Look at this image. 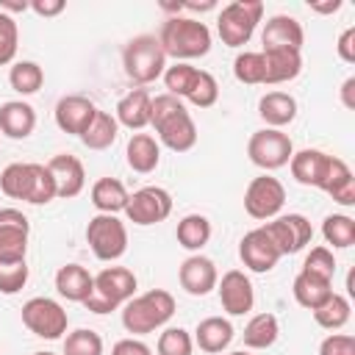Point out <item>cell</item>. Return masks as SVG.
I'll return each mask as SVG.
<instances>
[{
	"label": "cell",
	"mask_w": 355,
	"mask_h": 355,
	"mask_svg": "<svg viewBox=\"0 0 355 355\" xmlns=\"http://www.w3.org/2000/svg\"><path fill=\"white\" fill-rule=\"evenodd\" d=\"M64 8H67L64 0H33L31 3V11L39 17H58Z\"/></svg>",
	"instance_id": "50"
},
{
	"label": "cell",
	"mask_w": 355,
	"mask_h": 355,
	"mask_svg": "<svg viewBox=\"0 0 355 355\" xmlns=\"http://www.w3.org/2000/svg\"><path fill=\"white\" fill-rule=\"evenodd\" d=\"M116 133H119V122H116V116L108 114V111H100V108H97L92 125L83 130L80 141H83L89 150H108V147L116 141Z\"/></svg>",
	"instance_id": "33"
},
{
	"label": "cell",
	"mask_w": 355,
	"mask_h": 355,
	"mask_svg": "<svg viewBox=\"0 0 355 355\" xmlns=\"http://www.w3.org/2000/svg\"><path fill=\"white\" fill-rule=\"evenodd\" d=\"M319 355H355V338L349 333H330L322 338Z\"/></svg>",
	"instance_id": "47"
},
{
	"label": "cell",
	"mask_w": 355,
	"mask_h": 355,
	"mask_svg": "<svg viewBox=\"0 0 355 355\" xmlns=\"http://www.w3.org/2000/svg\"><path fill=\"white\" fill-rule=\"evenodd\" d=\"M150 103H153V97H150V92H147L144 86L130 89V92L116 103L114 116H116V122H119L122 128L141 133V130L150 125Z\"/></svg>",
	"instance_id": "21"
},
{
	"label": "cell",
	"mask_w": 355,
	"mask_h": 355,
	"mask_svg": "<svg viewBox=\"0 0 355 355\" xmlns=\"http://www.w3.org/2000/svg\"><path fill=\"white\" fill-rule=\"evenodd\" d=\"M94 288V275L80 263H64L55 272V291L69 302H83Z\"/></svg>",
	"instance_id": "24"
},
{
	"label": "cell",
	"mask_w": 355,
	"mask_h": 355,
	"mask_svg": "<svg viewBox=\"0 0 355 355\" xmlns=\"http://www.w3.org/2000/svg\"><path fill=\"white\" fill-rule=\"evenodd\" d=\"M263 17L261 0H233L216 17V33L227 47H244Z\"/></svg>",
	"instance_id": "6"
},
{
	"label": "cell",
	"mask_w": 355,
	"mask_h": 355,
	"mask_svg": "<svg viewBox=\"0 0 355 355\" xmlns=\"http://www.w3.org/2000/svg\"><path fill=\"white\" fill-rule=\"evenodd\" d=\"M125 158H128V166L139 175H150L158 164H161V144L155 141V136L150 133H133L128 139V147H125Z\"/></svg>",
	"instance_id": "27"
},
{
	"label": "cell",
	"mask_w": 355,
	"mask_h": 355,
	"mask_svg": "<svg viewBox=\"0 0 355 355\" xmlns=\"http://www.w3.org/2000/svg\"><path fill=\"white\" fill-rule=\"evenodd\" d=\"M33 355H55V352H33Z\"/></svg>",
	"instance_id": "56"
},
{
	"label": "cell",
	"mask_w": 355,
	"mask_h": 355,
	"mask_svg": "<svg viewBox=\"0 0 355 355\" xmlns=\"http://www.w3.org/2000/svg\"><path fill=\"white\" fill-rule=\"evenodd\" d=\"M175 313V297L164 288H150L122 305V327L133 336H147L164 327Z\"/></svg>",
	"instance_id": "3"
},
{
	"label": "cell",
	"mask_w": 355,
	"mask_h": 355,
	"mask_svg": "<svg viewBox=\"0 0 355 355\" xmlns=\"http://www.w3.org/2000/svg\"><path fill=\"white\" fill-rule=\"evenodd\" d=\"M336 53L344 64H355V25L344 28L341 36H338V44H336Z\"/></svg>",
	"instance_id": "48"
},
{
	"label": "cell",
	"mask_w": 355,
	"mask_h": 355,
	"mask_svg": "<svg viewBox=\"0 0 355 355\" xmlns=\"http://www.w3.org/2000/svg\"><path fill=\"white\" fill-rule=\"evenodd\" d=\"M55 200V180L47 169V164H31V186L25 202L31 205H47Z\"/></svg>",
	"instance_id": "38"
},
{
	"label": "cell",
	"mask_w": 355,
	"mask_h": 355,
	"mask_svg": "<svg viewBox=\"0 0 355 355\" xmlns=\"http://www.w3.org/2000/svg\"><path fill=\"white\" fill-rule=\"evenodd\" d=\"M47 169L55 180V197L72 200L86 189V169H83L80 158H75L69 153H58L47 161Z\"/></svg>",
	"instance_id": "19"
},
{
	"label": "cell",
	"mask_w": 355,
	"mask_h": 355,
	"mask_svg": "<svg viewBox=\"0 0 355 355\" xmlns=\"http://www.w3.org/2000/svg\"><path fill=\"white\" fill-rule=\"evenodd\" d=\"M302 272L319 277V280H327L333 283V275H336V255L330 247H313L305 261H302Z\"/></svg>",
	"instance_id": "43"
},
{
	"label": "cell",
	"mask_w": 355,
	"mask_h": 355,
	"mask_svg": "<svg viewBox=\"0 0 355 355\" xmlns=\"http://www.w3.org/2000/svg\"><path fill=\"white\" fill-rule=\"evenodd\" d=\"M247 155L255 166H261L263 172H275L280 166H286L294 155V144L288 139V133L275 130V128H261L250 136L247 141Z\"/></svg>",
	"instance_id": "8"
},
{
	"label": "cell",
	"mask_w": 355,
	"mask_h": 355,
	"mask_svg": "<svg viewBox=\"0 0 355 355\" xmlns=\"http://www.w3.org/2000/svg\"><path fill=\"white\" fill-rule=\"evenodd\" d=\"M158 355H191L194 352V338L183 327H166L158 336Z\"/></svg>",
	"instance_id": "44"
},
{
	"label": "cell",
	"mask_w": 355,
	"mask_h": 355,
	"mask_svg": "<svg viewBox=\"0 0 355 355\" xmlns=\"http://www.w3.org/2000/svg\"><path fill=\"white\" fill-rule=\"evenodd\" d=\"M136 286L139 280L128 266H105L100 275H94V288L83 305L92 313H111L136 297Z\"/></svg>",
	"instance_id": "4"
},
{
	"label": "cell",
	"mask_w": 355,
	"mask_h": 355,
	"mask_svg": "<svg viewBox=\"0 0 355 355\" xmlns=\"http://www.w3.org/2000/svg\"><path fill=\"white\" fill-rule=\"evenodd\" d=\"M28 261L19 263H0V294H17L28 283Z\"/></svg>",
	"instance_id": "46"
},
{
	"label": "cell",
	"mask_w": 355,
	"mask_h": 355,
	"mask_svg": "<svg viewBox=\"0 0 355 355\" xmlns=\"http://www.w3.org/2000/svg\"><path fill=\"white\" fill-rule=\"evenodd\" d=\"M216 291H219L222 311L230 313V316H244V313H250L252 305H255L252 283H250V277H247L241 269L225 272L222 280L216 283Z\"/></svg>",
	"instance_id": "15"
},
{
	"label": "cell",
	"mask_w": 355,
	"mask_h": 355,
	"mask_svg": "<svg viewBox=\"0 0 355 355\" xmlns=\"http://www.w3.org/2000/svg\"><path fill=\"white\" fill-rule=\"evenodd\" d=\"M31 222L19 208H0V263H19L28 255Z\"/></svg>",
	"instance_id": "13"
},
{
	"label": "cell",
	"mask_w": 355,
	"mask_h": 355,
	"mask_svg": "<svg viewBox=\"0 0 355 355\" xmlns=\"http://www.w3.org/2000/svg\"><path fill=\"white\" fill-rule=\"evenodd\" d=\"M183 100H189L197 108H211L219 100V83H216V78L211 72H205V69H197V75H194V80H191V86H189V92H186Z\"/></svg>",
	"instance_id": "39"
},
{
	"label": "cell",
	"mask_w": 355,
	"mask_h": 355,
	"mask_svg": "<svg viewBox=\"0 0 355 355\" xmlns=\"http://www.w3.org/2000/svg\"><path fill=\"white\" fill-rule=\"evenodd\" d=\"M283 202H286V186L277 180V178H272V175H258V178H252L250 180V186H247V191H244V211L252 216V219H275L277 214H280V208H283Z\"/></svg>",
	"instance_id": "10"
},
{
	"label": "cell",
	"mask_w": 355,
	"mask_h": 355,
	"mask_svg": "<svg viewBox=\"0 0 355 355\" xmlns=\"http://www.w3.org/2000/svg\"><path fill=\"white\" fill-rule=\"evenodd\" d=\"M150 125L158 133V141L172 153H189L197 144V125L186 111L183 100L172 94H155L150 103Z\"/></svg>",
	"instance_id": "1"
},
{
	"label": "cell",
	"mask_w": 355,
	"mask_h": 355,
	"mask_svg": "<svg viewBox=\"0 0 355 355\" xmlns=\"http://www.w3.org/2000/svg\"><path fill=\"white\" fill-rule=\"evenodd\" d=\"M31 8V3H25V0H0V11L3 14H19V11H28Z\"/></svg>",
	"instance_id": "52"
},
{
	"label": "cell",
	"mask_w": 355,
	"mask_h": 355,
	"mask_svg": "<svg viewBox=\"0 0 355 355\" xmlns=\"http://www.w3.org/2000/svg\"><path fill=\"white\" fill-rule=\"evenodd\" d=\"M94 114H97V105H94L89 97H83V94H64V97L55 103V111H53L55 125H58L64 133L78 136V139H80L83 130L92 125Z\"/></svg>",
	"instance_id": "17"
},
{
	"label": "cell",
	"mask_w": 355,
	"mask_h": 355,
	"mask_svg": "<svg viewBox=\"0 0 355 355\" xmlns=\"http://www.w3.org/2000/svg\"><path fill=\"white\" fill-rule=\"evenodd\" d=\"M194 75H197V67H191L186 61H175L172 67H166L164 75H161L164 78V86H166V94L183 100L186 92H189V86H191V80H194Z\"/></svg>",
	"instance_id": "42"
},
{
	"label": "cell",
	"mask_w": 355,
	"mask_h": 355,
	"mask_svg": "<svg viewBox=\"0 0 355 355\" xmlns=\"http://www.w3.org/2000/svg\"><path fill=\"white\" fill-rule=\"evenodd\" d=\"M128 189L122 180L116 178H100L92 186V205L97 208V214H119L128 205Z\"/></svg>",
	"instance_id": "29"
},
{
	"label": "cell",
	"mask_w": 355,
	"mask_h": 355,
	"mask_svg": "<svg viewBox=\"0 0 355 355\" xmlns=\"http://www.w3.org/2000/svg\"><path fill=\"white\" fill-rule=\"evenodd\" d=\"M302 42H305V31L288 14L269 17L266 25H263V33H261L263 53H272V50H294V53H302Z\"/></svg>",
	"instance_id": "16"
},
{
	"label": "cell",
	"mask_w": 355,
	"mask_h": 355,
	"mask_svg": "<svg viewBox=\"0 0 355 355\" xmlns=\"http://www.w3.org/2000/svg\"><path fill=\"white\" fill-rule=\"evenodd\" d=\"M122 67H125V75L139 86L158 80L166 69V55L158 44V36L153 33L133 36L122 50Z\"/></svg>",
	"instance_id": "5"
},
{
	"label": "cell",
	"mask_w": 355,
	"mask_h": 355,
	"mask_svg": "<svg viewBox=\"0 0 355 355\" xmlns=\"http://www.w3.org/2000/svg\"><path fill=\"white\" fill-rule=\"evenodd\" d=\"M31 186V164L14 161L0 172V191L11 200H25Z\"/></svg>",
	"instance_id": "37"
},
{
	"label": "cell",
	"mask_w": 355,
	"mask_h": 355,
	"mask_svg": "<svg viewBox=\"0 0 355 355\" xmlns=\"http://www.w3.org/2000/svg\"><path fill=\"white\" fill-rule=\"evenodd\" d=\"M322 236L333 250H349L355 244V219L347 214H330L322 222Z\"/></svg>",
	"instance_id": "35"
},
{
	"label": "cell",
	"mask_w": 355,
	"mask_h": 355,
	"mask_svg": "<svg viewBox=\"0 0 355 355\" xmlns=\"http://www.w3.org/2000/svg\"><path fill=\"white\" fill-rule=\"evenodd\" d=\"M239 258L241 263L250 269V272H258V275H266L277 266V261L283 258L277 252V247L272 244V239L266 236L263 227H252L241 236L239 241Z\"/></svg>",
	"instance_id": "14"
},
{
	"label": "cell",
	"mask_w": 355,
	"mask_h": 355,
	"mask_svg": "<svg viewBox=\"0 0 355 355\" xmlns=\"http://www.w3.org/2000/svg\"><path fill=\"white\" fill-rule=\"evenodd\" d=\"M8 83L17 94L28 97V94H36L44 83V69L36 64V61H17L11 69H8Z\"/></svg>",
	"instance_id": "36"
},
{
	"label": "cell",
	"mask_w": 355,
	"mask_h": 355,
	"mask_svg": "<svg viewBox=\"0 0 355 355\" xmlns=\"http://www.w3.org/2000/svg\"><path fill=\"white\" fill-rule=\"evenodd\" d=\"M22 324L33 336L47 338V341H55V338H61L67 333L69 316L61 308V302H55L50 297H31L22 305Z\"/></svg>",
	"instance_id": "9"
},
{
	"label": "cell",
	"mask_w": 355,
	"mask_h": 355,
	"mask_svg": "<svg viewBox=\"0 0 355 355\" xmlns=\"http://www.w3.org/2000/svg\"><path fill=\"white\" fill-rule=\"evenodd\" d=\"M17 47H19V28H17V19L0 11V67H6V64L14 61Z\"/></svg>",
	"instance_id": "45"
},
{
	"label": "cell",
	"mask_w": 355,
	"mask_h": 355,
	"mask_svg": "<svg viewBox=\"0 0 355 355\" xmlns=\"http://www.w3.org/2000/svg\"><path fill=\"white\" fill-rule=\"evenodd\" d=\"M341 103H344V108L355 111V78L352 75L341 83Z\"/></svg>",
	"instance_id": "51"
},
{
	"label": "cell",
	"mask_w": 355,
	"mask_h": 355,
	"mask_svg": "<svg viewBox=\"0 0 355 355\" xmlns=\"http://www.w3.org/2000/svg\"><path fill=\"white\" fill-rule=\"evenodd\" d=\"M64 355H103V338L100 333L89 327H78L67 333L64 338Z\"/></svg>",
	"instance_id": "41"
},
{
	"label": "cell",
	"mask_w": 355,
	"mask_h": 355,
	"mask_svg": "<svg viewBox=\"0 0 355 355\" xmlns=\"http://www.w3.org/2000/svg\"><path fill=\"white\" fill-rule=\"evenodd\" d=\"M330 158L324 150H316V147H305L300 153L291 155L288 166H291V178L302 186H313V189H322L324 183V175H327V166H330Z\"/></svg>",
	"instance_id": "20"
},
{
	"label": "cell",
	"mask_w": 355,
	"mask_h": 355,
	"mask_svg": "<svg viewBox=\"0 0 355 355\" xmlns=\"http://www.w3.org/2000/svg\"><path fill=\"white\" fill-rule=\"evenodd\" d=\"M230 355H250V352H244V349H239V352H230Z\"/></svg>",
	"instance_id": "55"
},
{
	"label": "cell",
	"mask_w": 355,
	"mask_h": 355,
	"mask_svg": "<svg viewBox=\"0 0 355 355\" xmlns=\"http://www.w3.org/2000/svg\"><path fill=\"white\" fill-rule=\"evenodd\" d=\"M322 191L330 194L338 205L349 208L355 205V178H352V169L347 166V161L341 158H330V166H327V175H324V183H322Z\"/></svg>",
	"instance_id": "28"
},
{
	"label": "cell",
	"mask_w": 355,
	"mask_h": 355,
	"mask_svg": "<svg viewBox=\"0 0 355 355\" xmlns=\"http://www.w3.org/2000/svg\"><path fill=\"white\" fill-rule=\"evenodd\" d=\"M233 75L239 83H247V86L263 83V53H252V50L239 53L233 61Z\"/></svg>",
	"instance_id": "40"
},
{
	"label": "cell",
	"mask_w": 355,
	"mask_h": 355,
	"mask_svg": "<svg viewBox=\"0 0 355 355\" xmlns=\"http://www.w3.org/2000/svg\"><path fill=\"white\" fill-rule=\"evenodd\" d=\"M158 44L164 50L166 58L175 61H186L189 58H202L211 50V31L205 22L194 19V17H169L161 31H158Z\"/></svg>",
	"instance_id": "2"
},
{
	"label": "cell",
	"mask_w": 355,
	"mask_h": 355,
	"mask_svg": "<svg viewBox=\"0 0 355 355\" xmlns=\"http://www.w3.org/2000/svg\"><path fill=\"white\" fill-rule=\"evenodd\" d=\"M313 313V322L319 324V327H324V330H341L347 322H349V313H352V305H349V300L344 297V294H330L316 311H311Z\"/></svg>",
	"instance_id": "34"
},
{
	"label": "cell",
	"mask_w": 355,
	"mask_h": 355,
	"mask_svg": "<svg viewBox=\"0 0 355 355\" xmlns=\"http://www.w3.org/2000/svg\"><path fill=\"white\" fill-rule=\"evenodd\" d=\"M175 239H178V244L183 250L200 252L211 241V222H208V216H202V214H186L178 222V227H175Z\"/></svg>",
	"instance_id": "30"
},
{
	"label": "cell",
	"mask_w": 355,
	"mask_h": 355,
	"mask_svg": "<svg viewBox=\"0 0 355 355\" xmlns=\"http://www.w3.org/2000/svg\"><path fill=\"white\" fill-rule=\"evenodd\" d=\"M233 336H236V330H233L230 319H225V316H205L197 324V330H194V344L202 352L216 355V352H225L230 347Z\"/></svg>",
	"instance_id": "23"
},
{
	"label": "cell",
	"mask_w": 355,
	"mask_h": 355,
	"mask_svg": "<svg viewBox=\"0 0 355 355\" xmlns=\"http://www.w3.org/2000/svg\"><path fill=\"white\" fill-rule=\"evenodd\" d=\"M111 355H153V349L139 338H122L114 344Z\"/></svg>",
	"instance_id": "49"
},
{
	"label": "cell",
	"mask_w": 355,
	"mask_h": 355,
	"mask_svg": "<svg viewBox=\"0 0 355 355\" xmlns=\"http://www.w3.org/2000/svg\"><path fill=\"white\" fill-rule=\"evenodd\" d=\"M344 3L341 0H330V3H311V11H319V14H336Z\"/></svg>",
	"instance_id": "53"
},
{
	"label": "cell",
	"mask_w": 355,
	"mask_h": 355,
	"mask_svg": "<svg viewBox=\"0 0 355 355\" xmlns=\"http://www.w3.org/2000/svg\"><path fill=\"white\" fill-rule=\"evenodd\" d=\"M178 280H180V286H183L186 294H191V297H205V294H211V291L216 288L219 272H216V263H214L211 258L194 252V255H189V258L180 263Z\"/></svg>",
	"instance_id": "18"
},
{
	"label": "cell",
	"mask_w": 355,
	"mask_h": 355,
	"mask_svg": "<svg viewBox=\"0 0 355 355\" xmlns=\"http://www.w3.org/2000/svg\"><path fill=\"white\" fill-rule=\"evenodd\" d=\"M258 116L266 122V128H286L297 116V100L288 92H266L258 100Z\"/></svg>",
	"instance_id": "26"
},
{
	"label": "cell",
	"mask_w": 355,
	"mask_h": 355,
	"mask_svg": "<svg viewBox=\"0 0 355 355\" xmlns=\"http://www.w3.org/2000/svg\"><path fill=\"white\" fill-rule=\"evenodd\" d=\"M244 347L250 349H269L277 336H280V324L275 313H255L247 324H244Z\"/></svg>",
	"instance_id": "32"
},
{
	"label": "cell",
	"mask_w": 355,
	"mask_h": 355,
	"mask_svg": "<svg viewBox=\"0 0 355 355\" xmlns=\"http://www.w3.org/2000/svg\"><path fill=\"white\" fill-rule=\"evenodd\" d=\"M183 11H214L216 3L214 0H205V3H180Z\"/></svg>",
	"instance_id": "54"
},
{
	"label": "cell",
	"mask_w": 355,
	"mask_h": 355,
	"mask_svg": "<svg viewBox=\"0 0 355 355\" xmlns=\"http://www.w3.org/2000/svg\"><path fill=\"white\" fill-rule=\"evenodd\" d=\"M86 244L97 261H119L128 250V227L116 214H97L86 225Z\"/></svg>",
	"instance_id": "7"
},
{
	"label": "cell",
	"mask_w": 355,
	"mask_h": 355,
	"mask_svg": "<svg viewBox=\"0 0 355 355\" xmlns=\"http://www.w3.org/2000/svg\"><path fill=\"white\" fill-rule=\"evenodd\" d=\"M36 128V111L25 100H8L0 105V133L19 141L28 139Z\"/></svg>",
	"instance_id": "22"
},
{
	"label": "cell",
	"mask_w": 355,
	"mask_h": 355,
	"mask_svg": "<svg viewBox=\"0 0 355 355\" xmlns=\"http://www.w3.org/2000/svg\"><path fill=\"white\" fill-rule=\"evenodd\" d=\"M261 227L266 230V236L272 239V244L277 247L280 255H294V252L305 250L313 239V227L302 214H283V216L269 219Z\"/></svg>",
	"instance_id": "12"
},
{
	"label": "cell",
	"mask_w": 355,
	"mask_h": 355,
	"mask_svg": "<svg viewBox=\"0 0 355 355\" xmlns=\"http://www.w3.org/2000/svg\"><path fill=\"white\" fill-rule=\"evenodd\" d=\"M172 214V194L164 186H141L128 197L125 216L133 225H158Z\"/></svg>",
	"instance_id": "11"
},
{
	"label": "cell",
	"mask_w": 355,
	"mask_h": 355,
	"mask_svg": "<svg viewBox=\"0 0 355 355\" xmlns=\"http://www.w3.org/2000/svg\"><path fill=\"white\" fill-rule=\"evenodd\" d=\"M291 294H294V300H297L302 308L316 311V308L333 294V283L319 280V277H313V275H308V272L300 269V275H297L294 283H291Z\"/></svg>",
	"instance_id": "31"
},
{
	"label": "cell",
	"mask_w": 355,
	"mask_h": 355,
	"mask_svg": "<svg viewBox=\"0 0 355 355\" xmlns=\"http://www.w3.org/2000/svg\"><path fill=\"white\" fill-rule=\"evenodd\" d=\"M300 72H302V53H294V50H272V53H263V86L288 83Z\"/></svg>",
	"instance_id": "25"
}]
</instances>
